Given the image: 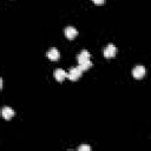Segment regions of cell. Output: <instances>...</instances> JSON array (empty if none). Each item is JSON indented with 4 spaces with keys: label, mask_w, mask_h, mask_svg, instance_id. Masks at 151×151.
<instances>
[{
    "label": "cell",
    "mask_w": 151,
    "mask_h": 151,
    "mask_svg": "<svg viewBox=\"0 0 151 151\" xmlns=\"http://www.w3.org/2000/svg\"><path fill=\"white\" fill-rule=\"evenodd\" d=\"M81 73H83V71L80 70V67H79V66L71 67V68L68 70V72H67V78H68L70 80H77V79H79V78H80Z\"/></svg>",
    "instance_id": "cell-1"
},
{
    "label": "cell",
    "mask_w": 151,
    "mask_h": 151,
    "mask_svg": "<svg viewBox=\"0 0 151 151\" xmlns=\"http://www.w3.org/2000/svg\"><path fill=\"white\" fill-rule=\"evenodd\" d=\"M116 53H117V47H116L113 44H109V45L104 48V51H103L104 57L107 58V59L113 58V57L116 55Z\"/></svg>",
    "instance_id": "cell-2"
},
{
    "label": "cell",
    "mask_w": 151,
    "mask_h": 151,
    "mask_svg": "<svg viewBox=\"0 0 151 151\" xmlns=\"http://www.w3.org/2000/svg\"><path fill=\"white\" fill-rule=\"evenodd\" d=\"M145 72H146V70H145V67L143 65H137L132 70V76L136 79H142L145 76Z\"/></svg>",
    "instance_id": "cell-3"
},
{
    "label": "cell",
    "mask_w": 151,
    "mask_h": 151,
    "mask_svg": "<svg viewBox=\"0 0 151 151\" xmlns=\"http://www.w3.org/2000/svg\"><path fill=\"white\" fill-rule=\"evenodd\" d=\"M65 35H66L67 39L72 40V39H74V38L78 35V31H77V28L73 27V26H67V27L65 28Z\"/></svg>",
    "instance_id": "cell-4"
},
{
    "label": "cell",
    "mask_w": 151,
    "mask_h": 151,
    "mask_svg": "<svg viewBox=\"0 0 151 151\" xmlns=\"http://www.w3.org/2000/svg\"><path fill=\"white\" fill-rule=\"evenodd\" d=\"M90 57H91L90 52H88L87 50H83V51L78 54V57H77V59H78V64H83V63L90 61Z\"/></svg>",
    "instance_id": "cell-5"
},
{
    "label": "cell",
    "mask_w": 151,
    "mask_h": 151,
    "mask_svg": "<svg viewBox=\"0 0 151 151\" xmlns=\"http://www.w3.org/2000/svg\"><path fill=\"white\" fill-rule=\"evenodd\" d=\"M46 55H47V58L50 59V60H58L59 58H60V52L57 50V48H54V47H52V48H50L48 51H47V53H46Z\"/></svg>",
    "instance_id": "cell-6"
},
{
    "label": "cell",
    "mask_w": 151,
    "mask_h": 151,
    "mask_svg": "<svg viewBox=\"0 0 151 151\" xmlns=\"http://www.w3.org/2000/svg\"><path fill=\"white\" fill-rule=\"evenodd\" d=\"M1 114H2V117H4L5 119L9 120V119L14 116V111H13V109H11L9 106H5V107H2Z\"/></svg>",
    "instance_id": "cell-7"
},
{
    "label": "cell",
    "mask_w": 151,
    "mask_h": 151,
    "mask_svg": "<svg viewBox=\"0 0 151 151\" xmlns=\"http://www.w3.org/2000/svg\"><path fill=\"white\" fill-rule=\"evenodd\" d=\"M66 77H67V73H66L63 68H57V70L54 71V78H55L58 81H63Z\"/></svg>",
    "instance_id": "cell-8"
},
{
    "label": "cell",
    "mask_w": 151,
    "mask_h": 151,
    "mask_svg": "<svg viewBox=\"0 0 151 151\" xmlns=\"http://www.w3.org/2000/svg\"><path fill=\"white\" fill-rule=\"evenodd\" d=\"M79 67H80V70L81 71H86V70H88L91 66H92V61L90 60V61H86V63H83V64H79L78 65Z\"/></svg>",
    "instance_id": "cell-9"
},
{
    "label": "cell",
    "mask_w": 151,
    "mask_h": 151,
    "mask_svg": "<svg viewBox=\"0 0 151 151\" xmlns=\"http://www.w3.org/2000/svg\"><path fill=\"white\" fill-rule=\"evenodd\" d=\"M78 150H79V151H90L91 147H90L88 145H85V144H84V145H80V146L78 147Z\"/></svg>",
    "instance_id": "cell-10"
},
{
    "label": "cell",
    "mask_w": 151,
    "mask_h": 151,
    "mask_svg": "<svg viewBox=\"0 0 151 151\" xmlns=\"http://www.w3.org/2000/svg\"><path fill=\"white\" fill-rule=\"evenodd\" d=\"M94 4H97V5H101V4H104L105 2V0H92Z\"/></svg>",
    "instance_id": "cell-11"
}]
</instances>
